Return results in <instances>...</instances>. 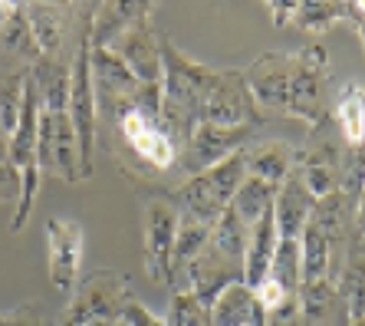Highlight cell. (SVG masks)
Instances as JSON below:
<instances>
[{
  "label": "cell",
  "mask_w": 365,
  "mask_h": 326,
  "mask_svg": "<svg viewBox=\"0 0 365 326\" xmlns=\"http://www.w3.org/2000/svg\"><path fill=\"white\" fill-rule=\"evenodd\" d=\"M162 126L175 138V146H185L187 136L201 122V99L214 79V69L191 60L185 50L171 44L162 34Z\"/></svg>",
  "instance_id": "cell-1"
},
{
  "label": "cell",
  "mask_w": 365,
  "mask_h": 326,
  "mask_svg": "<svg viewBox=\"0 0 365 326\" xmlns=\"http://www.w3.org/2000/svg\"><path fill=\"white\" fill-rule=\"evenodd\" d=\"M329 53L323 44H306L289 53V106L287 116L309 122L313 129L326 126L332 116L329 106Z\"/></svg>",
  "instance_id": "cell-2"
},
{
  "label": "cell",
  "mask_w": 365,
  "mask_h": 326,
  "mask_svg": "<svg viewBox=\"0 0 365 326\" xmlns=\"http://www.w3.org/2000/svg\"><path fill=\"white\" fill-rule=\"evenodd\" d=\"M132 300V283L119 270H96L69 293L60 326H122V313Z\"/></svg>",
  "instance_id": "cell-3"
},
{
  "label": "cell",
  "mask_w": 365,
  "mask_h": 326,
  "mask_svg": "<svg viewBox=\"0 0 365 326\" xmlns=\"http://www.w3.org/2000/svg\"><path fill=\"white\" fill-rule=\"evenodd\" d=\"M36 168L40 175L60 178L66 185L83 181L79 172V146L76 129L69 122V112L40 109V129H36Z\"/></svg>",
  "instance_id": "cell-4"
},
{
  "label": "cell",
  "mask_w": 365,
  "mask_h": 326,
  "mask_svg": "<svg viewBox=\"0 0 365 326\" xmlns=\"http://www.w3.org/2000/svg\"><path fill=\"white\" fill-rule=\"evenodd\" d=\"M115 132H119L122 146L145 165V172L162 175L178 165L181 148L175 146V138L168 136L162 119H152V116H145V112H138V109H128L119 116Z\"/></svg>",
  "instance_id": "cell-5"
},
{
  "label": "cell",
  "mask_w": 365,
  "mask_h": 326,
  "mask_svg": "<svg viewBox=\"0 0 365 326\" xmlns=\"http://www.w3.org/2000/svg\"><path fill=\"white\" fill-rule=\"evenodd\" d=\"M181 211L175 198H148L145 201V274L158 287L175 290V274H171V250L178 238Z\"/></svg>",
  "instance_id": "cell-6"
},
{
  "label": "cell",
  "mask_w": 365,
  "mask_h": 326,
  "mask_svg": "<svg viewBox=\"0 0 365 326\" xmlns=\"http://www.w3.org/2000/svg\"><path fill=\"white\" fill-rule=\"evenodd\" d=\"M257 126H214V122H197L195 132L181 146L178 162L185 175H201L214 168L217 162L230 158L234 152H244L254 142Z\"/></svg>",
  "instance_id": "cell-7"
},
{
  "label": "cell",
  "mask_w": 365,
  "mask_h": 326,
  "mask_svg": "<svg viewBox=\"0 0 365 326\" xmlns=\"http://www.w3.org/2000/svg\"><path fill=\"white\" fill-rule=\"evenodd\" d=\"M89 69H93V89H96L99 119L115 126L122 112L132 109V96H135V89H138V79L132 76V69L125 66V60H122L112 46H93Z\"/></svg>",
  "instance_id": "cell-8"
},
{
  "label": "cell",
  "mask_w": 365,
  "mask_h": 326,
  "mask_svg": "<svg viewBox=\"0 0 365 326\" xmlns=\"http://www.w3.org/2000/svg\"><path fill=\"white\" fill-rule=\"evenodd\" d=\"M264 119L247 89L244 69H214V79L201 99V122L214 126H257Z\"/></svg>",
  "instance_id": "cell-9"
},
{
  "label": "cell",
  "mask_w": 365,
  "mask_h": 326,
  "mask_svg": "<svg viewBox=\"0 0 365 326\" xmlns=\"http://www.w3.org/2000/svg\"><path fill=\"white\" fill-rule=\"evenodd\" d=\"M247 89L260 116H287L289 106V53L267 50L244 69Z\"/></svg>",
  "instance_id": "cell-10"
},
{
  "label": "cell",
  "mask_w": 365,
  "mask_h": 326,
  "mask_svg": "<svg viewBox=\"0 0 365 326\" xmlns=\"http://www.w3.org/2000/svg\"><path fill=\"white\" fill-rule=\"evenodd\" d=\"M46 248H50V280L60 293H73L83 267V228L69 218L46 221Z\"/></svg>",
  "instance_id": "cell-11"
},
{
  "label": "cell",
  "mask_w": 365,
  "mask_h": 326,
  "mask_svg": "<svg viewBox=\"0 0 365 326\" xmlns=\"http://www.w3.org/2000/svg\"><path fill=\"white\" fill-rule=\"evenodd\" d=\"M185 280H187L185 290H191L197 300L204 303V307L211 310L214 300L227 290L230 283L244 280V264L227 260L224 254H217V250L207 244V248H204L201 254H197V258L185 267Z\"/></svg>",
  "instance_id": "cell-12"
},
{
  "label": "cell",
  "mask_w": 365,
  "mask_h": 326,
  "mask_svg": "<svg viewBox=\"0 0 365 326\" xmlns=\"http://www.w3.org/2000/svg\"><path fill=\"white\" fill-rule=\"evenodd\" d=\"M112 50L125 60V66L132 69L138 83H162V34L152 26V20H142L132 30H125L112 44Z\"/></svg>",
  "instance_id": "cell-13"
},
{
  "label": "cell",
  "mask_w": 365,
  "mask_h": 326,
  "mask_svg": "<svg viewBox=\"0 0 365 326\" xmlns=\"http://www.w3.org/2000/svg\"><path fill=\"white\" fill-rule=\"evenodd\" d=\"M297 172L303 178L306 191L313 198H326L339 188V172H342V146L323 138L309 146L306 152L297 155Z\"/></svg>",
  "instance_id": "cell-14"
},
{
  "label": "cell",
  "mask_w": 365,
  "mask_h": 326,
  "mask_svg": "<svg viewBox=\"0 0 365 326\" xmlns=\"http://www.w3.org/2000/svg\"><path fill=\"white\" fill-rule=\"evenodd\" d=\"M162 0H102L93 17V46H112L125 30L152 20Z\"/></svg>",
  "instance_id": "cell-15"
},
{
  "label": "cell",
  "mask_w": 365,
  "mask_h": 326,
  "mask_svg": "<svg viewBox=\"0 0 365 326\" xmlns=\"http://www.w3.org/2000/svg\"><path fill=\"white\" fill-rule=\"evenodd\" d=\"M313 205H316V198L306 191L299 172L293 168V172L277 185V198H273L277 234H280V238H289V240H299L306 221H309V215H313Z\"/></svg>",
  "instance_id": "cell-16"
},
{
  "label": "cell",
  "mask_w": 365,
  "mask_h": 326,
  "mask_svg": "<svg viewBox=\"0 0 365 326\" xmlns=\"http://www.w3.org/2000/svg\"><path fill=\"white\" fill-rule=\"evenodd\" d=\"M26 24L34 34L36 46L43 56H63V44H66V30L73 20V7L63 4H46V0H26L24 4Z\"/></svg>",
  "instance_id": "cell-17"
},
{
  "label": "cell",
  "mask_w": 365,
  "mask_h": 326,
  "mask_svg": "<svg viewBox=\"0 0 365 326\" xmlns=\"http://www.w3.org/2000/svg\"><path fill=\"white\" fill-rule=\"evenodd\" d=\"M336 290H339L342 310H346V323L349 320H362L365 317V240L362 238H349L346 248V264L336 274Z\"/></svg>",
  "instance_id": "cell-18"
},
{
  "label": "cell",
  "mask_w": 365,
  "mask_h": 326,
  "mask_svg": "<svg viewBox=\"0 0 365 326\" xmlns=\"http://www.w3.org/2000/svg\"><path fill=\"white\" fill-rule=\"evenodd\" d=\"M332 264H336V244H332L329 234L309 218L303 234H299V283L326 280V277L336 280Z\"/></svg>",
  "instance_id": "cell-19"
},
{
  "label": "cell",
  "mask_w": 365,
  "mask_h": 326,
  "mask_svg": "<svg viewBox=\"0 0 365 326\" xmlns=\"http://www.w3.org/2000/svg\"><path fill=\"white\" fill-rule=\"evenodd\" d=\"M211 323L214 326H264L267 313L260 310V303H257L254 287H247L244 280H237L214 300Z\"/></svg>",
  "instance_id": "cell-20"
},
{
  "label": "cell",
  "mask_w": 365,
  "mask_h": 326,
  "mask_svg": "<svg viewBox=\"0 0 365 326\" xmlns=\"http://www.w3.org/2000/svg\"><path fill=\"white\" fill-rule=\"evenodd\" d=\"M277 244H280V234H277V218H273V208H270V211L250 228V240H247V254H244V283L247 287H257V283L270 274Z\"/></svg>",
  "instance_id": "cell-21"
},
{
  "label": "cell",
  "mask_w": 365,
  "mask_h": 326,
  "mask_svg": "<svg viewBox=\"0 0 365 326\" xmlns=\"http://www.w3.org/2000/svg\"><path fill=\"white\" fill-rule=\"evenodd\" d=\"M30 76H34V86L40 93V106L50 112H66L69 109V83H73V73H69V63L63 56H40V60L30 66Z\"/></svg>",
  "instance_id": "cell-22"
},
{
  "label": "cell",
  "mask_w": 365,
  "mask_h": 326,
  "mask_svg": "<svg viewBox=\"0 0 365 326\" xmlns=\"http://www.w3.org/2000/svg\"><path fill=\"white\" fill-rule=\"evenodd\" d=\"M297 148H289L287 142H257V146L244 148V168L254 178H264L270 185H280L293 168H297Z\"/></svg>",
  "instance_id": "cell-23"
},
{
  "label": "cell",
  "mask_w": 365,
  "mask_h": 326,
  "mask_svg": "<svg viewBox=\"0 0 365 326\" xmlns=\"http://www.w3.org/2000/svg\"><path fill=\"white\" fill-rule=\"evenodd\" d=\"M332 119H336V129H339L346 146H362L365 142V86H359V83L342 86L339 99L332 106Z\"/></svg>",
  "instance_id": "cell-24"
},
{
  "label": "cell",
  "mask_w": 365,
  "mask_h": 326,
  "mask_svg": "<svg viewBox=\"0 0 365 326\" xmlns=\"http://www.w3.org/2000/svg\"><path fill=\"white\" fill-rule=\"evenodd\" d=\"M273 198H277V185L247 175V178L237 185V195H234V201H230V211H234L247 228H254V224L273 208Z\"/></svg>",
  "instance_id": "cell-25"
},
{
  "label": "cell",
  "mask_w": 365,
  "mask_h": 326,
  "mask_svg": "<svg viewBox=\"0 0 365 326\" xmlns=\"http://www.w3.org/2000/svg\"><path fill=\"white\" fill-rule=\"evenodd\" d=\"M211 224L191 221V218H181L178 224V238H175V250H171V274H175V290H178V280L185 277V267L207 248L211 240Z\"/></svg>",
  "instance_id": "cell-26"
},
{
  "label": "cell",
  "mask_w": 365,
  "mask_h": 326,
  "mask_svg": "<svg viewBox=\"0 0 365 326\" xmlns=\"http://www.w3.org/2000/svg\"><path fill=\"white\" fill-rule=\"evenodd\" d=\"M0 50L7 53V56H14V60L26 63V69L43 56L40 46H36V40H34V34H30V24H26L24 7L14 10V14L0 24Z\"/></svg>",
  "instance_id": "cell-27"
},
{
  "label": "cell",
  "mask_w": 365,
  "mask_h": 326,
  "mask_svg": "<svg viewBox=\"0 0 365 326\" xmlns=\"http://www.w3.org/2000/svg\"><path fill=\"white\" fill-rule=\"evenodd\" d=\"M247 240H250V228H247L230 208H224V215L214 221V231H211V240H207V244H211L217 254H224L227 260L244 264Z\"/></svg>",
  "instance_id": "cell-28"
},
{
  "label": "cell",
  "mask_w": 365,
  "mask_h": 326,
  "mask_svg": "<svg viewBox=\"0 0 365 326\" xmlns=\"http://www.w3.org/2000/svg\"><path fill=\"white\" fill-rule=\"evenodd\" d=\"M339 20H346L342 0H303L297 7V14H293V20H289V26L319 36V34H326L332 24H339Z\"/></svg>",
  "instance_id": "cell-29"
},
{
  "label": "cell",
  "mask_w": 365,
  "mask_h": 326,
  "mask_svg": "<svg viewBox=\"0 0 365 326\" xmlns=\"http://www.w3.org/2000/svg\"><path fill=\"white\" fill-rule=\"evenodd\" d=\"M24 93H26V69H10L0 73V132L10 136L24 109Z\"/></svg>",
  "instance_id": "cell-30"
},
{
  "label": "cell",
  "mask_w": 365,
  "mask_h": 326,
  "mask_svg": "<svg viewBox=\"0 0 365 326\" xmlns=\"http://www.w3.org/2000/svg\"><path fill=\"white\" fill-rule=\"evenodd\" d=\"M165 326H214L211 310L204 307L191 290H175L168 300V313H165Z\"/></svg>",
  "instance_id": "cell-31"
},
{
  "label": "cell",
  "mask_w": 365,
  "mask_h": 326,
  "mask_svg": "<svg viewBox=\"0 0 365 326\" xmlns=\"http://www.w3.org/2000/svg\"><path fill=\"white\" fill-rule=\"evenodd\" d=\"M267 277H273L289 297H297V290H299V240L280 238L277 254H273V264H270V274Z\"/></svg>",
  "instance_id": "cell-32"
},
{
  "label": "cell",
  "mask_w": 365,
  "mask_h": 326,
  "mask_svg": "<svg viewBox=\"0 0 365 326\" xmlns=\"http://www.w3.org/2000/svg\"><path fill=\"white\" fill-rule=\"evenodd\" d=\"M254 297H257V303H260V310L264 313H273L277 307H283V303L289 300V293L283 290L280 283L273 280V277H264V280L254 287Z\"/></svg>",
  "instance_id": "cell-33"
},
{
  "label": "cell",
  "mask_w": 365,
  "mask_h": 326,
  "mask_svg": "<svg viewBox=\"0 0 365 326\" xmlns=\"http://www.w3.org/2000/svg\"><path fill=\"white\" fill-rule=\"evenodd\" d=\"M122 326H165V320L158 313H152L142 300H132L122 313Z\"/></svg>",
  "instance_id": "cell-34"
},
{
  "label": "cell",
  "mask_w": 365,
  "mask_h": 326,
  "mask_svg": "<svg viewBox=\"0 0 365 326\" xmlns=\"http://www.w3.org/2000/svg\"><path fill=\"white\" fill-rule=\"evenodd\" d=\"M264 326H306L303 323V313H299L297 297H289L283 307H277L273 313H267V323Z\"/></svg>",
  "instance_id": "cell-35"
},
{
  "label": "cell",
  "mask_w": 365,
  "mask_h": 326,
  "mask_svg": "<svg viewBox=\"0 0 365 326\" xmlns=\"http://www.w3.org/2000/svg\"><path fill=\"white\" fill-rule=\"evenodd\" d=\"M7 326H50V320L43 317V310L36 303H24L14 313H7Z\"/></svg>",
  "instance_id": "cell-36"
},
{
  "label": "cell",
  "mask_w": 365,
  "mask_h": 326,
  "mask_svg": "<svg viewBox=\"0 0 365 326\" xmlns=\"http://www.w3.org/2000/svg\"><path fill=\"white\" fill-rule=\"evenodd\" d=\"M264 4L270 7L273 24H277V26H289V20H293V14H297V7L303 4V0H264Z\"/></svg>",
  "instance_id": "cell-37"
},
{
  "label": "cell",
  "mask_w": 365,
  "mask_h": 326,
  "mask_svg": "<svg viewBox=\"0 0 365 326\" xmlns=\"http://www.w3.org/2000/svg\"><path fill=\"white\" fill-rule=\"evenodd\" d=\"M342 14H346V24L356 26L359 20H365V0H342Z\"/></svg>",
  "instance_id": "cell-38"
},
{
  "label": "cell",
  "mask_w": 365,
  "mask_h": 326,
  "mask_svg": "<svg viewBox=\"0 0 365 326\" xmlns=\"http://www.w3.org/2000/svg\"><path fill=\"white\" fill-rule=\"evenodd\" d=\"M352 234L365 240V191L359 195V201H356V215H352Z\"/></svg>",
  "instance_id": "cell-39"
},
{
  "label": "cell",
  "mask_w": 365,
  "mask_h": 326,
  "mask_svg": "<svg viewBox=\"0 0 365 326\" xmlns=\"http://www.w3.org/2000/svg\"><path fill=\"white\" fill-rule=\"evenodd\" d=\"M10 162V142H7V136L0 132V165H7Z\"/></svg>",
  "instance_id": "cell-40"
},
{
  "label": "cell",
  "mask_w": 365,
  "mask_h": 326,
  "mask_svg": "<svg viewBox=\"0 0 365 326\" xmlns=\"http://www.w3.org/2000/svg\"><path fill=\"white\" fill-rule=\"evenodd\" d=\"M102 0H69V7H89V10H96Z\"/></svg>",
  "instance_id": "cell-41"
},
{
  "label": "cell",
  "mask_w": 365,
  "mask_h": 326,
  "mask_svg": "<svg viewBox=\"0 0 365 326\" xmlns=\"http://www.w3.org/2000/svg\"><path fill=\"white\" fill-rule=\"evenodd\" d=\"M10 14H14V7H10L7 0H0V24H4V20H7Z\"/></svg>",
  "instance_id": "cell-42"
},
{
  "label": "cell",
  "mask_w": 365,
  "mask_h": 326,
  "mask_svg": "<svg viewBox=\"0 0 365 326\" xmlns=\"http://www.w3.org/2000/svg\"><path fill=\"white\" fill-rule=\"evenodd\" d=\"M356 34L362 36V50H365V20H359V24H356Z\"/></svg>",
  "instance_id": "cell-43"
},
{
  "label": "cell",
  "mask_w": 365,
  "mask_h": 326,
  "mask_svg": "<svg viewBox=\"0 0 365 326\" xmlns=\"http://www.w3.org/2000/svg\"><path fill=\"white\" fill-rule=\"evenodd\" d=\"M7 4H10V7H14V10H20V7H24V4H26V0H7Z\"/></svg>",
  "instance_id": "cell-44"
},
{
  "label": "cell",
  "mask_w": 365,
  "mask_h": 326,
  "mask_svg": "<svg viewBox=\"0 0 365 326\" xmlns=\"http://www.w3.org/2000/svg\"><path fill=\"white\" fill-rule=\"evenodd\" d=\"M346 326H365V317H362V320H349Z\"/></svg>",
  "instance_id": "cell-45"
},
{
  "label": "cell",
  "mask_w": 365,
  "mask_h": 326,
  "mask_svg": "<svg viewBox=\"0 0 365 326\" xmlns=\"http://www.w3.org/2000/svg\"><path fill=\"white\" fill-rule=\"evenodd\" d=\"M46 4H63V7H69V0H46Z\"/></svg>",
  "instance_id": "cell-46"
}]
</instances>
